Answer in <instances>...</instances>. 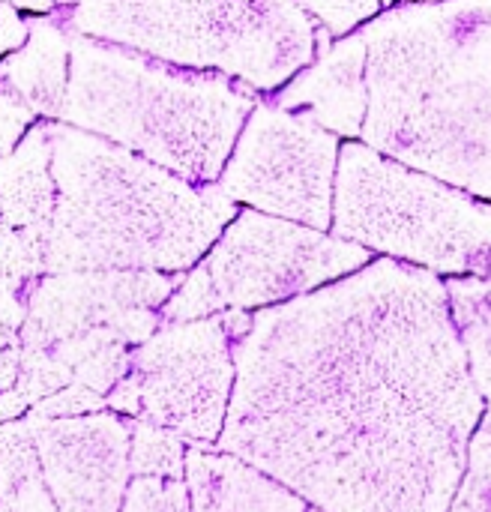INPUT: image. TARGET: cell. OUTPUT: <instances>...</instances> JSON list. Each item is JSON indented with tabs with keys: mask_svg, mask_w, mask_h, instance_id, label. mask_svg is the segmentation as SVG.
<instances>
[{
	"mask_svg": "<svg viewBox=\"0 0 491 512\" xmlns=\"http://www.w3.org/2000/svg\"><path fill=\"white\" fill-rule=\"evenodd\" d=\"M216 450L321 512H447L486 417L447 282L375 258L252 312Z\"/></svg>",
	"mask_w": 491,
	"mask_h": 512,
	"instance_id": "1",
	"label": "cell"
},
{
	"mask_svg": "<svg viewBox=\"0 0 491 512\" xmlns=\"http://www.w3.org/2000/svg\"><path fill=\"white\" fill-rule=\"evenodd\" d=\"M363 141L491 201V0H417L363 24Z\"/></svg>",
	"mask_w": 491,
	"mask_h": 512,
	"instance_id": "2",
	"label": "cell"
},
{
	"mask_svg": "<svg viewBox=\"0 0 491 512\" xmlns=\"http://www.w3.org/2000/svg\"><path fill=\"white\" fill-rule=\"evenodd\" d=\"M57 189L45 267L51 273L192 270L225 225L234 201L213 183L195 186L114 141L51 132Z\"/></svg>",
	"mask_w": 491,
	"mask_h": 512,
	"instance_id": "3",
	"label": "cell"
},
{
	"mask_svg": "<svg viewBox=\"0 0 491 512\" xmlns=\"http://www.w3.org/2000/svg\"><path fill=\"white\" fill-rule=\"evenodd\" d=\"M255 105V90L222 72L81 42L63 114L195 186H213Z\"/></svg>",
	"mask_w": 491,
	"mask_h": 512,
	"instance_id": "4",
	"label": "cell"
},
{
	"mask_svg": "<svg viewBox=\"0 0 491 512\" xmlns=\"http://www.w3.org/2000/svg\"><path fill=\"white\" fill-rule=\"evenodd\" d=\"M81 27L252 90L282 87L318 54L300 0H84Z\"/></svg>",
	"mask_w": 491,
	"mask_h": 512,
	"instance_id": "5",
	"label": "cell"
},
{
	"mask_svg": "<svg viewBox=\"0 0 491 512\" xmlns=\"http://www.w3.org/2000/svg\"><path fill=\"white\" fill-rule=\"evenodd\" d=\"M330 231L435 276L491 279V201L360 141L339 150Z\"/></svg>",
	"mask_w": 491,
	"mask_h": 512,
	"instance_id": "6",
	"label": "cell"
},
{
	"mask_svg": "<svg viewBox=\"0 0 491 512\" xmlns=\"http://www.w3.org/2000/svg\"><path fill=\"white\" fill-rule=\"evenodd\" d=\"M372 264V252L336 234L258 210L237 213L162 306L165 324L222 312H261Z\"/></svg>",
	"mask_w": 491,
	"mask_h": 512,
	"instance_id": "7",
	"label": "cell"
},
{
	"mask_svg": "<svg viewBox=\"0 0 491 512\" xmlns=\"http://www.w3.org/2000/svg\"><path fill=\"white\" fill-rule=\"evenodd\" d=\"M252 312L162 324L132 354L108 405L120 417L156 423L189 447H216L237 378L234 348Z\"/></svg>",
	"mask_w": 491,
	"mask_h": 512,
	"instance_id": "8",
	"label": "cell"
},
{
	"mask_svg": "<svg viewBox=\"0 0 491 512\" xmlns=\"http://www.w3.org/2000/svg\"><path fill=\"white\" fill-rule=\"evenodd\" d=\"M339 150V138L309 117L258 102L216 186L234 204L243 201L258 213L327 231L333 228Z\"/></svg>",
	"mask_w": 491,
	"mask_h": 512,
	"instance_id": "9",
	"label": "cell"
},
{
	"mask_svg": "<svg viewBox=\"0 0 491 512\" xmlns=\"http://www.w3.org/2000/svg\"><path fill=\"white\" fill-rule=\"evenodd\" d=\"M36 453L57 512H123L132 423L120 414L30 417Z\"/></svg>",
	"mask_w": 491,
	"mask_h": 512,
	"instance_id": "10",
	"label": "cell"
},
{
	"mask_svg": "<svg viewBox=\"0 0 491 512\" xmlns=\"http://www.w3.org/2000/svg\"><path fill=\"white\" fill-rule=\"evenodd\" d=\"M315 63L300 69L273 99L285 111H297L321 129L345 138H360L369 114V48L360 30L333 42L318 27Z\"/></svg>",
	"mask_w": 491,
	"mask_h": 512,
	"instance_id": "11",
	"label": "cell"
},
{
	"mask_svg": "<svg viewBox=\"0 0 491 512\" xmlns=\"http://www.w3.org/2000/svg\"><path fill=\"white\" fill-rule=\"evenodd\" d=\"M183 480L192 512H309L297 492L216 447H189Z\"/></svg>",
	"mask_w": 491,
	"mask_h": 512,
	"instance_id": "12",
	"label": "cell"
},
{
	"mask_svg": "<svg viewBox=\"0 0 491 512\" xmlns=\"http://www.w3.org/2000/svg\"><path fill=\"white\" fill-rule=\"evenodd\" d=\"M0 512H57L30 420L6 426L0 438Z\"/></svg>",
	"mask_w": 491,
	"mask_h": 512,
	"instance_id": "13",
	"label": "cell"
},
{
	"mask_svg": "<svg viewBox=\"0 0 491 512\" xmlns=\"http://www.w3.org/2000/svg\"><path fill=\"white\" fill-rule=\"evenodd\" d=\"M444 282L459 333L471 357L474 381L486 402V423L491 426V279L456 276Z\"/></svg>",
	"mask_w": 491,
	"mask_h": 512,
	"instance_id": "14",
	"label": "cell"
},
{
	"mask_svg": "<svg viewBox=\"0 0 491 512\" xmlns=\"http://www.w3.org/2000/svg\"><path fill=\"white\" fill-rule=\"evenodd\" d=\"M0 78L15 87L24 105L33 111H54L63 90V42L54 30L39 27L27 51L0 66Z\"/></svg>",
	"mask_w": 491,
	"mask_h": 512,
	"instance_id": "15",
	"label": "cell"
},
{
	"mask_svg": "<svg viewBox=\"0 0 491 512\" xmlns=\"http://www.w3.org/2000/svg\"><path fill=\"white\" fill-rule=\"evenodd\" d=\"M186 450L183 438L174 432L147 423L132 420V441H129V474L132 477H168L183 480L186 474Z\"/></svg>",
	"mask_w": 491,
	"mask_h": 512,
	"instance_id": "16",
	"label": "cell"
},
{
	"mask_svg": "<svg viewBox=\"0 0 491 512\" xmlns=\"http://www.w3.org/2000/svg\"><path fill=\"white\" fill-rule=\"evenodd\" d=\"M447 512H491V426L486 417L471 438L468 468Z\"/></svg>",
	"mask_w": 491,
	"mask_h": 512,
	"instance_id": "17",
	"label": "cell"
},
{
	"mask_svg": "<svg viewBox=\"0 0 491 512\" xmlns=\"http://www.w3.org/2000/svg\"><path fill=\"white\" fill-rule=\"evenodd\" d=\"M123 512H192L186 480L132 477L126 486Z\"/></svg>",
	"mask_w": 491,
	"mask_h": 512,
	"instance_id": "18",
	"label": "cell"
},
{
	"mask_svg": "<svg viewBox=\"0 0 491 512\" xmlns=\"http://www.w3.org/2000/svg\"><path fill=\"white\" fill-rule=\"evenodd\" d=\"M309 18L330 36H348L357 24L372 21L381 12V0H300Z\"/></svg>",
	"mask_w": 491,
	"mask_h": 512,
	"instance_id": "19",
	"label": "cell"
},
{
	"mask_svg": "<svg viewBox=\"0 0 491 512\" xmlns=\"http://www.w3.org/2000/svg\"><path fill=\"white\" fill-rule=\"evenodd\" d=\"M24 36H27L24 24L9 12V6H6V3H0V51H6V48L18 45Z\"/></svg>",
	"mask_w": 491,
	"mask_h": 512,
	"instance_id": "20",
	"label": "cell"
},
{
	"mask_svg": "<svg viewBox=\"0 0 491 512\" xmlns=\"http://www.w3.org/2000/svg\"><path fill=\"white\" fill-rule=\"evenodd\" d=\"M15 3L30 6V9H45V6H51V3H66V0H15Z\"/></svg>",
	"mask_w": 491,
	"mask_h": 512,
	"instance_id": "21",
	"label": "cell"
},
{
	"mask_svg": "<svg viewBox=\"0 0 491 512\" xmlns=\"http://www.w3.org/2000/svg\"><path fill=\"white\" fill-rule=\"evenodd\" d=\"M384 3H387V6H390V3H396V0H381V6H384Z\"/></svg>",
	"mask_w": 491,
	"mask_h": 512,
	"instance_id": "22",
	"label": "cell"
},
{
	"mask_svg": "<svg viewBox=\"0 0 491 512\" xmlns=\"http://www.w3.org/2000/svg\"><path fill=\"white\" fill-rule=\"evenodd\" d=\"M309 512H321V510H315V507H309Z\"/></svg>",
	"mask_w": 491,
	"mask_h": 512,
	"instance_id": "23",
	"label": "cell"
},
{
	"mask_svg": "<svg viewBox=\"0 0 491 512\" xmlns=\"http://www.w3.org/2000/svg\"><path fill=\"white\" fill-rule=\"evenodd\" d=\"M411 3H417V0H411Z\"/></svg>",
	"mask_w": 491,
	"mask_h": 512,
	"instance_id": "24",
	"label": "cell"
}]
</instances>
